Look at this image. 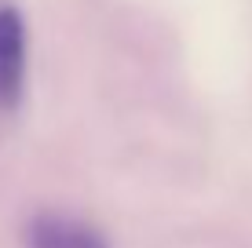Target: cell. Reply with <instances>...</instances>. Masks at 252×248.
I'll use <instances>...</instances> for the list:
<instances>
[{
  "mask_svg": "<svg viewBox=\"0 0 252 248\" xmlns=\"http://www.w3.org/2000/svg\"><path fill=\"white\" fill-rule=\"evenodd\" d=\"M22 248H110L106 234L69 212H37L22 226Z\"/></svg>",
  "mask_w": 252,
  "mask_h": 248,
  "instance_id": "2",
  "label": "cell"
},
{
  "mask_svg": "<svg viewBox=\"0 0 252 248\" xmlns=\"http://www.w3.org/2000/svg\"><path fill=\"white\" fill-rule=\"evenodd\" d=\"M26 88V22L11 0H0V113H11Z\"/></svg>",
  "mask_w": 252,
  "mask_h": 248,
  "instance_id": "1",
  "label": "cell"
}]
</instances>
